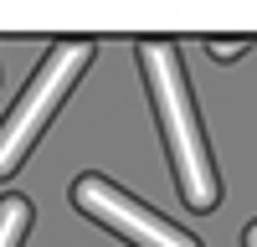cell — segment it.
<instances>
[{
    "mask_svg": "<svg viewBox=\"0 0 257 247\" xmlns=\"http://www.w3.org/2000/svg\"><path fill=\"white\" fill-rule=\"evenodd\" d=\"M139 67H144V88L155 103L160 134L170 165H175V185L190 211H216V165H211L206 134L196 124V103H190V82H185V62L175 52V41H139Z\"/></svg>",
    "mask_w": 257,
    "mask_h": 247,
    "instance_id": "cell-1",
    "label": "cell"
},
{
    "mask_svg": "<svg viewBox=\"0 0 257 247\" xmlns=\"http://www.w3.org/2000/svg\"><path fill=\"white\" fill-rule=\"evenodd\" d=\"M93 62V41H57L47 52V62L36 67V77L26 82V93L16 98V108L0 124V175H11L21 160L31 155L36 134L52 124L57 103L67 98V88L82 77V67Z\"/></svg>",
    "mask_w": 257,
    "mask_h": 247,
    "instance_id": "cell-2",
    "label": "cell"
},
{
    "mask_svg": "<svg viewBox=\"0 0 257 247\" xmlns=\"http://www.w3.org/2000/svg\"><path fill=\"white\" fill-rule=\"evenodd\" d=\"M72 206L82 216L103 221L108 232H118L128 247H201L190 232H180L175 221L155 216L149 206H139L134 196H123L118 185L103 180V175H77L72 180Z\"/></svg>",
    "mask_w": 257,
    "mask_h": 247,
    "instance_id": "cell-3",
    "label": "cell"
},
{
    "mask_svg": "<svg viewBox=\"0 0 257 247\" xmlns=\"http://www.w3.org/2000/svg\"><path fill=\"white\" fill-rule=\"evenodd\" d=\"M26 226H31V201L6 196V201H0V247H21Z\"/></svg>",
    "mask_w": 257,
    "mask_h": 247,
    "instance_id": "cell-4",
    "label": "cell"
},
{
    "mask_svg": "<svg viewBox=\"0 0 257 247\" xmlns=\"http://www.w3.org/2000/svg\"><path fill=\"white\" fill-rule=\"evenodd\" d=\"M206 47H211V57H216V62H231V57H242L252 41H247V36H216V41H206Z\"/></svg>",
    "mask_w": 257,
    "mask_h": 247,
    "instance_id": "cell-5",
    "label": "cell"
},
{
    "mask_svg": "<svg viewBox=\"0 0 257 247\" xmlns=\"http://www.w3.org/2000/svg\"><path fill=\"white\" fill-rule=\"evenodd\" d=\"M242 247H257V221H252L247 232H242Z\"/></svg>",
    "mask_w": 257,
    "mask_h": 247,
    "instance_id": "cell-6",
    "label": "cell"
}]
</instances>
